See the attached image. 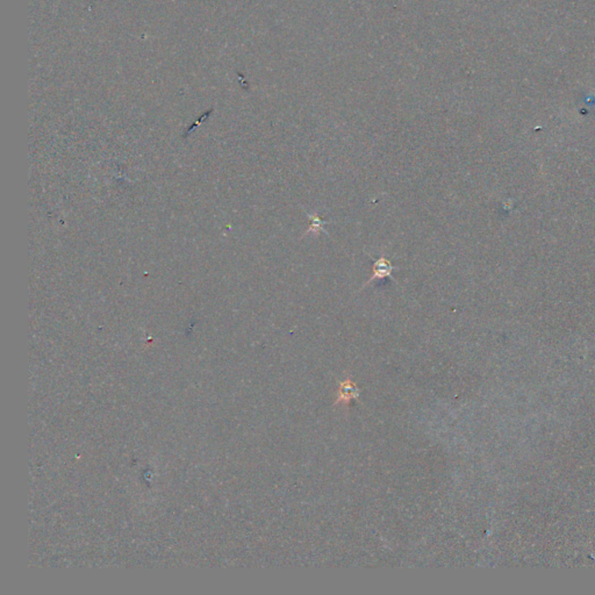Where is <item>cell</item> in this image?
<instances>
[{
    "label": "cell",
    "mask_w": 595,
    "mask_h": 595,
    "mask_svg": "<svg viewBox=\"0 0 595 595\" xmlns=\"http://www.w3.org/2000/svg\"><path fill=\"white\" fill-rule=\"evenodd\" d=\"M307 216L310 217V220H311V227H310V229H308L307 232L305 233L304 235H302V239H304L305 236L310 235V234H312V235L317 236V235H320V234L322 233V232L326 233V230H324L323 226H324V224L329 223V221H323L322 219H321L320 216H318L317 212H315L313 214L307 213Z\"/></svg>",
    "instance_id": "7a4b0ae2"
},
{
    "label": "cell",
    "mask_w": 595,
    "mask_h": 595,
    "mask_svg": "<svg viewBox=\"0 0 595 595\" xmlns=\"http://www.w3.org/2000/svg\"><path fill=\"white\" fill-rule=\"evenodd\" d=\"M369 256H370V258L373 261L372 276H371V278H370L369 280H367L365 284L362 286V288L359 289V292H362L364 288L367 287L369 285H371L373 281L382 280V279H384V278H391L392 280L395 282V284L399 285V281L396 280L394 277H393L392 273L396 271V270H400V268L393 265L392 262L389 261V259L385 255H384V253H382L378 258H375V257L371 255H369Z\"/></svg>",
    "instance_id": "6da1fadb"
},
{
    "label": "cell",
    "mask_w": 595,
    "mask_h": 595,
    "mask_svg": "<svg viewBox=\"0 0 595 595\" xmlns=\"http://www.w3.org/2000/svg\"><path fill=\"white\" fill-rule=\"evenodd\" d=\"M357 395H358V391H357V388L355 387L353 384H351L350 382L342 384V386H341V391H340V398H341L340 401L349 402L351 399L356 398Z\"/></svg>",
    "instance_id": "3957f363"
}]
</instances>
